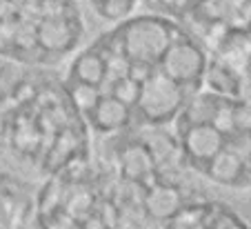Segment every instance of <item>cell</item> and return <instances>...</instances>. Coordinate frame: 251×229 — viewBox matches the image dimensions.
I'll return each mask as SVG.
<instances>
[{
  "label": "cell",
  "mask_w": 251,
  "mask_h": 229,
  "mask_svg": "<svg viewBox=\"0 0 251 229\" xmlns=\"http://www.w3.org/2000/svg\"><path fill=\"white\" fill-rule=\"evenodd\" d=\"M91 136L65 78L0 60V156L47 180L91 158Z\"/></svg>",
  "instance_id": "cell-2"
},
{
  "label": "cell",
  "mask_w": 251,
  "mask_h": 229,
  "mask_svg": "<svg viewBox=\"0 0 251 229\" xmlns=\"http://www.w3.org/2000/svg\"><path fill=\"white\" fill-rule=\"evenodd\" d=\"M91 158L129 229H156L204 196L169 127H133L94 138Z\"/></svg>",
  "instance_id": "cell-3"
},
{
  "label": "cell",
  "mask_w": 251,
  "mask_h": 229,
  "mask_svg": "<svg viewBox=\"0 0 251 229\" xmlns=\"http://www.w3.org/2000/svg\"><path fill=\"white\" fill-rule=\"evenodd\" d=\"M36 229H127L109 182L94 158L43 180L33 196Z\"/></svg>",
  "instance_id": "cell-6"
},
{
  "label": "cell",
  "mask_w": 251,
  "mask_h": 229,
  "mask_svg": "<svg viewBox=\"0 0 251 229\" xmlns=\"http://www.w3.org/2000/svg\"><path fill=\"white\" fill-rule=\"evenodd\" d=\"M204 91L251 102V36L207 56Z\"/></svg>",
  "instance_id": "cell-8"
},
{
  "label": "cell",
  "mask_w": 251,
  "mask_h": 229,
  "mask_svg": "<svg viewBox=\"0 0 251 229\" xmlns=\"http://www.w3.org/2000/svg\"><path fill=\"white\" fill-rule=\"evenodd\" d=\"M171 131L198 178L251 191V102L202 89L178 114Z\"/></svg>",
  "instance_id": "cell-4"
},
{
  "label": "cell",
  "mask_w": 251,
  "mask_h": 229,
  "mask_svg": "<svg viewBox=\"0 0 251 229\" xmlns=\"http://www.w3.org/2000/svg\"><path fill=\"white\" fill-rule=\"evenodd\" d=\"M156 229H251L240 214L231 209L227 203L213 198H198L187 203Z\"/></svg>",
  "instance_id": "cell-9"
},
{
  "label": "cell",
  "mask_w": 251,
  "mask_h": 229,
  "mask_svg": "<svg viewBox=\"0 0 251 229\" xmlns=\"http://www.w3.org/2000/svg\"><path fill=\"white\" fill-rule=\"evenodd\" d=\"M33 214V194L20 178L0 174V229H23Z\"/></svg>",
  "instance_id": "cell-10"
},
{
  "label": "cell",
  "mask_w": 251,
  "mask_h": 229,
  "mask_svg": "<svg viewBox=\"0 0 251 229\" xmlns=\"http://www.w3.org/2000/svg\"><path fill=\"white\" fill-rule=\"evenodd\" d=\"M89 5L100 18L109 23H120L133 16V11L140 7V0H89Z\"/></svg>",
  "instance_id": "cell-11"
},
{
  "label": "cell",
  "mask_w": 251,
  "mask_h": 229,
  "mask_svg": "<svg viewBox=\"0 0 251 229\" xmlns=\"http://www.w3.org/2000/svg\"><path fill=\"white\" fill-rule=\"evenodd\" d=\"M176 23L211 56L225 45L251 36V0H182Z\"/></svg>",
  "instance_id": "cell-7"
},
{
  "label": "cell",
  "mask_w": 251,
  "mask_h": 229,
  "mask_svg": "<svg viewBox=\"0 0 251 229\" xmlns=\"http://www.w3.org/2000/svg\"><path fill=\"white\" fill-rule=\"evenodd\" d=\"M207 53L178 23L129 16L71 60L65 85L94 138L171 127L204 89Z\"/></svg>",
  "instance_id": "cell-1"
},
{
  "label": "cell",
  "mask_w": 251,
  "mask_h": 229,
  "mask_svg": "<svg viewBox=\"0 0 251 229\" xmlns=\"http://www.w3.org/2000/svg\"><path fill=\"white\" fill-rule=\"evenodd\" d=\"M85 36L78 0H0V60L49 69L76 53Z\"/></svg>",
  "instance_id": "cell-5"
}]
</instances>
